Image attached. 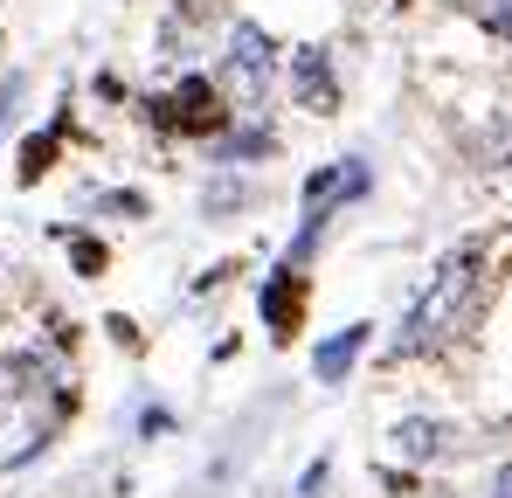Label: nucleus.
<instances>
[{"label":"nucleus","instance_id":"nucleus-2","mask_svg":"<svg viewBox=\"0 0 512 498\" xmlns=\"http://www.w3.org/2000/svg\"><path fill=\"white\" fill-rule=\"evenodd\" d=\"M222 83H229L236 104H263V97H270V83H277V42H270L256 21H236V28H229Z\"/></svg>","mask_w":512,"mask_h":498},{"label":"nucleus","instance_id":"nucleus-4","mask_svg":"<svg viewBox=\"0 0 512 498\" xmlns=\"http://www.w3.org/2000/svg\"><path fill=\"white\" fill-rule=\"evenodd\" d=\"M464 436L450 429V422H436V415H402L395 422V450L409 457V464H436V457H450Z\"/></svg>","mask_w":512,"mask_h":498},{"label":"nucleus","instance_id":"nucleus-1","mask_svg":"<svg viewBox=\"0 0 512 498\" xmlns=\"http://www.w3.org/2000/svg\"><path fill=\"white\" fill-rule=\"evenodd\" d=\"M471 298H478V249L443 256L436 277L423 284V298L409 305L402 332H395V360H402V353H436L443 339H457V326L471 319Z\"/></svg>","mask_w":512,"mask_h":498},{"label":"nucleus","instance_id":"nucleus-8","mask_svg":"<svg viewBox=\"0 0 512 498\" xmlns=\"http://www.w3.org/2000/svg\"><path fill=\"white\" fill-rule=\"evenodd\" d=\"M478 14H485V28L499 42H512V0H478Z\"/></svg>","mask_w":512,"mask_h":498},{"label":"nucleus","instance_id":"nucleus-9","mask_svg":"<svg viewBox=\"0 0 512 498\" xmlns=\"http://www.w3.org/2000/svg\"><path fill=\"white\" fill-rule=\"evenodd\" d=\"M492 498H512V464L499 471V478H492Z\"/></svg>","mask_w":512,"mask_h":498},{"label":"nucleus","instance_id":"nucleus-7","mask_svg":"<svg viewBox=\"0 0 512 498\" xmlns=\"http://www.w3.org/2000/svg\"><path fill=\"white\" fill-rule=\"evenodd\" d=\"M256 187L250 180H215V187H208V208H215V215H222V208H243V201H250Z\"/></svg>","mask_w":512,"mask_h":498},{"label":"nucleus","instance_id":"nucleus-6","mask_svg":"<svg viewBox=\"0 0 512 498\" xmlns=\"http://www.w3.org/2000/svg\"><path fill=\"white\" fill-rule=\"evenodd\" d=\"M263 319L277 332H291V319H298V291H291V270H277L270 277V291H263Z\"/></svg>","mask_w":512,"mask_h":498},{"label":"nucleus","instance_id":"nucleus-3","mask_svg":"<svg viewBox=\"0 0 512 498\" xmlns=\"http://www.w3.org/2000/svg\"><path fill=\"white\" fill-rule=\"evenodd\" d=\"M291 97L305 111H333L340 104V83H333V56L326 49H291Z\"/></svg>","mask_w":512,"mask_h":498},{"label":"nucleus","instance_id":"nucleus-5","mask_svg":"<svg viewBox=\"0 0 512 498\" xmlns=\"http://www.w3.org/2000/svg\"><path fill=\"white\" fill-rule=\"evenodd\" d=\"M367 332L374 326H346V332H333L319 353H312V374L326 381V388H340L346 374H353V360H360V346H367Z\"/></svg>","mask_w":512,"mask_h":498}]
</instances>
